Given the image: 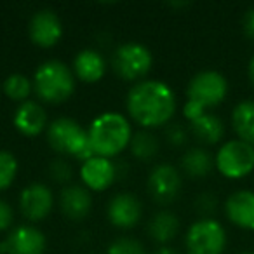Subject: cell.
Here are the masks:
<instances>
[{"label":"cell","mask_w":254,"mask_h":254,"mask_svg":"<svg viewBox=\"0 0 254 254\" xmlns=\"http://www.w3.org/2000/svg\"><path fill=\"white\" fill-rule=\"evenodd\" d=\"M92 153L115 160L120 153L129 150L134 136L129 117L120 112H103L91 120L87 127Z\"/></svg>","instance_id":"cell-2"},{"label":"cell","mask_w":254,"mask_h":254,"mask_svg":"<svg viewBox=\"0 0 254 254\" xmlns=\"http://www.w3.org/2000/svg\"><path fill=\"white\" fill-rule=\"evenodd\" d=\"M112 71L124 82L145 80L146 75L152 71L153 54L146 46L139 42H124L113 49L110 56Z\"/></svg>","instance_id":"cell-6"},{"label":"cell","mask_w":254,"mask_h":254,"mask_svg":"<svg viewBox=\"0 0 254 254\" xmlns=\"http://www.w3.org/2000/svg\"><path fill=\"white\" fill-rule=\"evenodd\" d=\"M228 244L226 230L214 218H198L185 233L187 254H223Z\"/></svg>","instance_id":"cell-8"},{"label":"cell","mask_w":254,"mask_h":254,"mask_svg":"<svg viewBox=\"0 0 254 254\" xmlns=\"http://www.w3.org/2000/svg\"><path fill=\"white\" fill-rule=\"evenodd\" d=\"M183 188V174L180 167L169 162L157 164L146 178V190L159 205H171L180 197Z\"/></svg>","instance_id":"cell-9"},{"label":"cell","mask_w":254,"mask_h":254,"mask_svg":"<svg viewBox=\"0 0 254 254\" xmlns=\"http://www.w3.org/2000/svg\"><path fill=\"white\" fill-rule=\"evenodd\" d=\"M14 209L7 200L0 198V232H11L14 228Z\"/></svg>","instance_id":"cell-30"},{"label":"cell","mask_w":254,"mask_h":254,"mask_svg":"<svg viewBox=\"0 0 254 254\" xmlns=\"http://www.w3.org/2000/svg\"><path fill=\"white\" fill-rule=\"evenodd\" d=\"M56 198L46 183H30L21 190L18 198V209L26 221L40 223L53 212Z\"/></svg>","instance_id":"cell-10"},{"label":"cell","mask_w":254,"mask_h":254,"mask_svg":"<svg viewBox=\"0 0 254 254\" xmlns=\"http://www.w3.org/2000/svg\"><path fill=\"white\" fill-rule=\"evenodd\" d=\"M218 205L219 200L212 191H202L193 200V209L200 218H212L218 211Z\"/></svg>","instance_id":"cell-29"},{"label":"cell","mask_w":254,"mask_h":254,"mask_svg":"<svg viewBox=\"0 0 254 254\" xmlns=\"http://www.w3.org/2000/svg\"><path fill=\"white\" fill-rule=\"evenodd\" d=\"M230 124L237 139L254 146V99H244L237 103L232 110Z\"/></svg>","instance_id":"cell-22"},{"label":"cell","mask_w":254,"mask_h":254,"mask_svg":"<svg viewBox=\"0 0 254 254\" xmlns=\"http://www.w3.org/2000/svg\"><path fill=\"white\" fill-rule=\"evenodd\" d=\"M0 91L7 99L21 105V103L28 101L32 98L33 82L25 73H11L9 77L4 78V82L0 85Z\"/></svg>","instance_id":"cell-24"},{"label":"cell","mask_w":254,"mask_h":254,"mask_svg":"<svg viewBox=\"0 0 254 254\" xmlns=\"http://www.w3.org/2000/svg\"><path fill=\"white\" fill-rule=\"evenodd\" d=\"M181 230V221L176 212L169 209H160L157 211L146 223V233L148 237L157 242L159 246H169L178 237Z\"/></svg>","instance_id":"cell-20"},{"label":"cell","mask_w":254,"mask_h":254,"mask_svg":"<svg viewBox=\"0 0 254 254\" xmlns=\"http://www.w3.org/2000/svg\"><path fill=\"white\" fill-rule=\"evenodd\" d=\"M242 32L247 39L254 40V5L251 9H247L246 14L242 18Z\"/></svg>","instance_id":"cell-31"},{"label":"cell","mask_w":254,"mask_h":254,"mask_svg":"<svg viewBox=\"0 0 254 254\" xmlns=\"http://www.w3.org/2000/svg\"><path fill=\"white\" fill-rule=\"evenodd\" d=\"M214 169L226 180H242L254 171V146L242 139H226L214 153Z\"/></svg>","instance_id":"cell-7"},{"label":"cell","mask_w":254,"mask_h":254,"mask_svg":"<svg viewBox=\"0 0 254 254\" xmlns=\"http://www.w3.org/2000/svg\"><path fill=\"white\" fill-rule=\"evenodd\" d=\"M32 82L33 94L46 105L66 103L77 89V78L71 66L60 60H47L40 63L33 73Z\"/></svg>","instance_id":"cell-4"},{"label":"cell","mask_w":254,"mask_h":254,"mask_svg":"<svg viewBox=\"0 0 254 254\" xmlns=\"http://www.w3.org/2000/svg\"><path fill=\"white\" fill-rule=\"evenodd\" d=\"M46 139L58 157H64L68 160H78L82 164L94 155L89 143L87 129L71 117H58L51 120Z\"/></svg>","instance_id":"cell-5"},{"label":"cell","mask_w":254,"mask_h":254,"mask_svg":"<svg viewBox=\"0 0 254 254\" xmlns=\"http://www.w3.org/2000/svg\"><path fill=\"white\" fill-rule=\"evenodd\" d=\"M143 202L131 191H119L106 204V219L113 228L132 230L141 223Z\"/></svg>","instance_id":"cell-12"},{"label":"cell","mask_w":254,"mask_h":254,"mask_svg":"<svg viewBox=\"0 0 254 254\" xmlns=\"http://www.w3.org/2000/svg\"><path fill=\"white\" fill-rule=\"evenodd\" d=\"M129 152L134 159H138L139 162H152L159 157L160 152V141L157 138V134L153 131H145L139 129L138 132H134L129 145Z\"/></svg>","instance_id":"cell-23"},{"label":"cell","mask_w":254,"mask_h":254,"mask_svg":"<svg viewBox=\"0 0 254 254\" xmlns=\"http://www.w3.org/2000/svg\"><path fill=\"white\" fill-rule=\"evenodd\" d=\"M71 70L77 82L87 85L98 84L108 71V61L98 49H82L75 54Z\"/></svg>","instance_id":"cell-18"},{"label":"cell","mask_w":254,"mask_h":254,"mask_svg":"<svg viewBox=\"0 0 254 254\" xmlns=\"http://www.w3.org/2000/svg\"><path fill=\"white\" fill-rule=\"evenodd\" d=\"M153 254H181L176 247H171V246H160L159 249L155 251Z\"/></svg>","instance_id":"cell-32"},{"label":"cell","mask_w":254,"mask_h":254,"mask_svg":"<svg viewBox=\"0 0 254 254\" xmlns=\"http://www.w3.org/2000/svg\"><path fill=\"white\" fill-rule=\"evenodd\" d=\"M225 216L233 226L240 230H254V191L242 188L235 190L226 197L223 205Z\"/></svg>","instance_id":"cell-16"},{"label":"cell","mask_w":254,"mask_h":254,"mask_svg":"<svg viewBox=\"0 0 254 254\" xmlns=\"http://www.w3.org/2000/svg\"><path fill=\"white\" fill-rule=\"evenodd\" d=\"M190 129L183 122H171L164 127V139L173 148H185L190 141Z\"/></svg>","instance_id":"cell-28"},{"label":"cell","mask_w":254,"mask_h":254,"mask_svg":"<svg viewBox=\"0 0 254 254\" xmlns=\"http://www.w3.org/2000/svg\"><path fill=\"white\" fill-rule=\"evenodd\" d=\"M190 129V136L198 143V146H212L221 143V139L225 138L226 127L225 122L219 119L216 113H204L202 117H198L197 120L188 124Z\"/></svg>","instance_id":"cell-19"},{"label":"cell","mask_w":254,"mask_h":254,"mask_svg":"<svg viewBox=\"0 0 254 254\" xmlns=\"http://www.w3.org/2000/svg\"><path fill=\"white\" fill-rule=\"evenodd\" d=\"M46 233L35 225H18L0 242V254H46Z\"/></svg>","instance_id":"cell-11"},{"label":"cell","mask_w":254,"mask_h":254,"mask_svg":"<svg viewBox=\"0 0 254 254\" xmlns=\"http://www.w3.org/2000/svg\"><path fill=\"white\" fill-rule=\"evenodd\" d=\"M92 193L82 185H68L61 188L58 205H60L61 214L70 221H82L92 211Z\"/></svg>","instance_id":"cell-17"},{"label":"cell","mask_w":254,"mask_h":254,"mask_svg":"<svg viewBox=\"0 0 254 254\" xmlns=\"http://www.w3.org/2000/svg\"><path fill=\"white\" fill-rule=\"evenodd\" d=\"M169 7H174V9H187V7H190V2H169Z\"/></svg>","instance_id":"cell-34"},{"label":"cell","mask_w":254,"mask_h":254,"mask_svg":"<svg viewBox=\"0 0 254 254\" xmlns=\"http://www.w3.org/2000/svg\"><path fill=\"white\" fill-rule=\"evenodd\" d=\"M228 80L218 70L195 73L187 85V101L183 105V117L188 124L221 105L228 96Z\"/></svg>","instance_id":"cell-3"},{"label":"cell","mask_w":254,"mask_h":254,"mask_svg":"<svg viewBox=\"0 0 254 254\" xmlns=\"http://www.w3.org/2000/svg\"><path fill=\"white\" fill-rule=\"evenodd\" d=\"M19 173V162L9 150H0V193L12 187Z\"/></svg>","instance_id":"cell-25"},{"label":"cell","mask_w":254,"mask_h":254,"mask_svg":"<svg viewBox=\"0 0 254 254\" xmlns=\"http://www.w3.org/2000/svg\"><path fill=\"white\" fill-rule=\"evenodd\" d=\"M214 169V155L204 146H193L185 150L180 159L181 174L191 178V180H202L209 176Z\"/></svg>","instance_id":"cell-21"},{"label":"cell","mask_w":254,"mask_h":254,"mask_svg":"<svg viewBox=\"0 0 254 254\" xmlns=\"http://www.w3.org/2000/svg\"><path fill=\"white\" fill-rule=\"evenodd\" d=\"M0 92H2V91H0Z\"/></svg>","instance_id":"cell-36"},{"label":"cell","mask_w":254,"mask_h":254,"mask_svg":"<svg viewBox=\"0 0 254 254\" xmlns=\"http://www.w3.org/2000/svg\"><path fill=\"white\" fill-rule=\"evenodd\" d=\"M28 39L35 47L53 49L63 39V23L53 9H39L28 21Z\"/></svg>","instance_id":"cell-13"},{"label":"cell","mask_w":254,"mask_h":254,"mask_svg":"<svg viewBox=\"0 0 254 254\" xmlns=\"http://www.w3.org/2000/svg\"><path fill=\"white\" fill-rule=\"evenodd\" d=\"M73 176H75V171H73V166L68 159L64 157H56L49 162L47 166V178L53 181L54 185H61V187H68L71 185L73 181Z\"/></svg>","instance_id":"cell-26"},{"label":"cell","mask_w":254,"mask_h":254,"mask_svg":"<svg viewBox=\"0 0 254 254\" xmlns=\"http://www.w3.org/2000/svg\"><path fill=\"white\" fill-rule=\"evenodd\" d=\"M106 254H148L141 240L134 237H117L106 247Z\"/></svg>","instance_id":"cell-27"},{"label":"cell","mask_w":254,"mask_h":254,"mask_svg":"<svg viewBox=\"0 0 254 254\" xmlns=\"http://www.w3.org/2000/svg\"><path fill=\"white\" fill-rule=\"evenodd\" d=\"M82 187H85L89 191H106L110 187H113L115 181H119L117 173V162L105 157L92 155L91 159L84 160L78 169Z\"/></svg>","instance_id":"cell-14"},{"label":"cell","mask_w":254,"mask_h":254,"mask_svg":"<svg viewBox=\"0 0 254 254\" xmlns=\"http://www.w3.org/2000/svg\"><path fill=\"white\" fill-rule=\"evenodd\" d=\"M247 77H249V82L254 87V54L251 56L249 63H247Z\"/></svg>","instance_id":"cell-33"},{"label":"cell","mask_w":254,"mask_h":254,"mask_svg":"<svg viewBox=\"0 0 254 254\" xmlns=\"http://www.w3.org/2000/svg\"><path fill=\"white\" fill-rule=\"evenodd\" d=\"M240 254H254V251H247V253H240Z\"/></svg>","instance_id":"cell-35"},{"label":"cell","mask_w":254,"mask_h":254,"mask_svg":"<svg viewBox=\"0 0 254 254\" xmlns=\"http://www.w3.org/2000/svg\"><path fill=\"white\" fill-rule=\"evenodd\" d=\"M12 126L25 138H37L49 127V117L44 108V105L35 99L18 105V108L12 113Z\"/></svg>","instance_id":"cell-15"},{"label":"cell","mask_w":254,"mask_h":254,"mask_svg":"<svg viewBox=\"0 0 254 254\" xmlns=\"http://www.w3.org/2000/svg\"><path fill=\"white\" fill-rule=\"evenodd\" d=\"M126 112L139 129L155 131L173 122L178 112V98L167 82L145 78L132 84L126 94Z\"/></svg>","instance_id":"cell-1"}]
</instances>
